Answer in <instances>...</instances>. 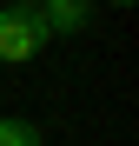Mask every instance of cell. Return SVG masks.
Masks as SVG:
<instances>
[{
	"instance_id": "1",
	"label": "cell",
	"mask_w": 139,
	"mask_h": 146,
	"mask_svg": "<svg viewBox=\"0 0 139 146\" xmlns=\"http://www.w3.org/2000/svg\"><path fill=\"white\" fill-rule=\"evenodd\" d=\"M40 46H46L40 0H13V7H0V60H7V66H27Z\"/></svg>"
},
{
	"instance_id": "2",
	"label": "cell",
	"mask_w": 139,
	"mask_h": 146,
	"mask_svg": "<svg viewBox=\"0 0 139 146\" xmlns=\"http://www.w3.org/2000/svg\"><path fill=\"white\" fill-rule=\"evenodd\" d=\"M93 0H40V27L46 33H86Z\"/></svg>"
},
{
	"instance_id": "3",
	"label": "cell",
	"mask_w": 139,
	"mask_h": 146,
	"mask_svg": "<svg viewBox=\"0 0 139 146\" xmlns=\"http://www.w3.org/2000/svg\"><path fill=\"white\" fill-rule=\"evenodd\" d=\"M0 146H40V126L33 119H0Z\"/></svg>"
},
{
	"instance_id": "4",
	"label": "cell",
	"mask_w": 139,
	"mask_h": 146,
	"mask_svg": "<svg viewBox=\"0 0 139 146\" xmlns=\"http://www.w3.org/2000/svg\"><path fill=\"white\" fill-rule=\"evenodd\" d=\"M113 7H132V0H113Z\"/></svg>"
}]
</instances>
